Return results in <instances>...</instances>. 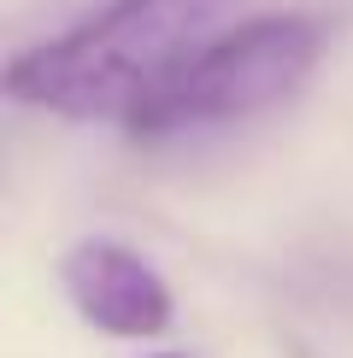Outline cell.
Returning a JSON list of instances; mask_svg holds the SVG:
<instances>
[{"label": "cell", "instance_id": "1", "mask_svg": "<svg viewBox=\"0 0 353 358\" xmlns=\"http://www.w3.org/2000/svg\"><path fill=\"white\" fill-rule=\"evenodd\" d=\"M230 0H106L83 24L24 48L6 65L12 100L77 124H130L206 48Z\"/></svg>", "mask_w": 353, "mask_h": 358}, {"label": "cell", "instance_id": "2", "mask_svg": "<svg viewBox=\"0 0 353 358\" xmlns=\"http://www.w3.org/2000/svg\"><path fill=\"white\" fill-rule=\"evenodd\" d=\"M318 53H324V29L312 18H300V12L247 18L230 36L206 41L124 129L141 141H159V136H183V129L254 117L265 106H277V100H289L312 77Z\"/></svg>", "mask_w": 353, "mask_h": 358}, {"label": "cell", "instance_id": "3", "mask_svg": "<svg viewBox=\"0 0 353 358\" xmlns=\"http://www.w3.org/2000/svg\"><path fill=\"white\" fill-rule=\"evenodd\" d=\"M59 282H65V300L77 306V317L118 341L165 335L176 317L171 282L159 276V264L124 241H100V235L77 241L59 259Z\"/></svg>", "mask_w": 353, "mask_h": 358}, {"label": "cell", "instance_id": "4", "mask_svg": "<svg viewBox=\"0 0 353 358\" xmlns=\"http://www.w3.org/2000/svg\"><path fill=\"white\" fill-rule=\"evenodd\" d=\"M165 358H176V352H165Z\"/></svg>", "mask_w": 353, "mask_h": 358}]
</instances>
